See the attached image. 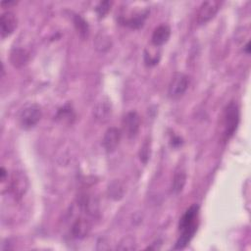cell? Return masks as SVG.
Instances as JSON below:
<instances>
[{"mask_svg": "<svg viewBox=\"0 0 251 251\" xmlns=\"http://www.w3.org/2000/svg\"><path fill=\"white\" fill-rule=\"evenodd\" d=\"M198 215L199 206L197 204L191 205L183 213L178 223V229L180 234L176 242L175 249L184 248L193 238L198 227Z\"/></svg>", "mask_w": 251, "mask_h": 251, "instance_id": "6da1fadb", "label": "cell"}, {"mask_svg": "<svg viewBox=\"0 0 251 251\" xmlns=\"http://www.w3.org/2000/svg\"><path fill=\"white\" fill-rule=\"evenodd\" d=\"M239 124V108L238 105L231 101L224 109L223 113V137L225 140H228L237 129Z\"/></svg>", "mask_w": 251, "mask_h": 251, "instance_id": "7a4b0ae2", "label": "cell"}, {"mask_svg": "<svg viewBox=\"0 0 251 251\" xmlns=\"http://www.w3.org/2000/svg\"><path fill=\"white\" fill-rule=\"evenodd\" d=\"M42 116L41 108L38 104H26L20 112L19 123L22 128L30 129L37 125Z\"/></svg>", "mask_w": 251, "mask_h": 251, "instance_id": "3957f363", "label": "cell"}, {"mask_svg": "<svg viewBox=\"0 0 251 251\" xmlns=\"http://www.w3.org/2000/svg\"><path fill=\"white\" fill-rule=\"evenodd\" d=\"M189 79L188 76L182 73H176L169 84L168 94L172 99H177L181 97L188 88Z\"/></svg>", "mask_w": 251, "mask_h": 251, "instance_id": "277c9868", "label": "cell"}, {"mask_svg": "<svg viewBox=\"0 0 251 251\" xmlns=\"http://www.w3.org/2000/svg\"><path fill=\"white\" fill-rule=\"evenodd\" d=\"M221 2L217 0H209L203 2L197 12V22L202 25L209 22L219 11Z\"/></svg>", "mask_w": 251, "mask_h": 251, "instance_id": "5b68a950", "label": "cell"}, {"mask_svg": "<svg viewBox=\"0 0 251 251\" xmlns=\"http://www.w3.org/2000/svg\"><path fill=\"white\" fill-rule=\"evenodd\" d=\"M27 178L23 172H15L11 178L10 190L16 199H21L27 189Z\"/></svg>", "mask_w": 251, "mask_h": 251, "instance_id": "8992f818", "label": "cell"}, {"mask_svg": "<svg viewBox=\"0 0 251 251\" xmlns=\"http://www.w3.org/2000/svg\"><path fill=\"white\" fill-rule=\"evenodd\" d=\"M18 20L16 15L11 11H6L2 13L0 18V26H1V37L5 38L11 35L17 27Z\"/></svg>", "mask_w": 251, "mask_h": 251, "instance_id": "52a82bcc", "label": "cell"}, {"mask_svg": "<svg viewBox=\"0 0 251 251\" xmlns=\"http://www.w3.org/2000/svg\"><path fill=\"white\" fill-rule=\"evenodd\" d=\"M123 125H124V129L127 135L128 138H133L140 127V118L139 115L134 112H128L123 121Z\"/></svg>", "mask_w": 251, "mask_h": 251, "instance_id": "ba28073f", "label": "cell"}, {"mask_svg": "<svg viewBox=\"0 0 251 251\" xmlns=\"http://www.w3.org/2000/svg\"><path fill=\"white\" fill-rule=\"evenodd\" d=\"M121 130L115 126H111L105 131L102 143L107 152H113L118 147L121 140Z\"/></svg>", "mask_w": 251, "mask_h": 251, "instance_id": "9c48e42d", "label": "cell"}, {"mask_svg": "<svg viewBox=\"0 0 251 251\" xmlns=\"http://www.w3.org/2000/svg\"><path fill=\"white\" fill-rule=\"evenodd\" d=\"M72 236L75 238H83L86 236L91 228V223L84 217H78L71 226Z\"/></svg>", "mask_w": 251, "mask_h": 251, "instance_id": "30bf717a", "label": "cell"}, {"mask_svg": "<svg viewBox=\"0 0 251 251\" xmlns=\"http://www.w3.org/2000/svg\"><path fill=\"white\" fill-rule=\"evenodd\" d=\"M93 115L97 121L101 123L107 122L112 115L111 102L108 99H103L98 102L93 109Z\"/></svg>", "mask_w": 251, "mask_h": 251, "instance_id": "8fae6325", "label": "cell"}, {"mask_svg": "<svg viewBox=\"0 0 251 251\" xmlns=\"http://www.w3.org/2000/svg\"><path fill=\"white\" fill-rule=\"evenodd\" d=\"M170 36H171L170 26L168 25H160L154 29L151 37V42L154 46L160 47L169 40Z\"/></svg>", "mask_w": 251, "mask_h": 251, "instance_id": "7c38bea8", "label": "cell"}, {"mask_svg": "<svg viewBox=\"0 0 251 251\" xmlns=\"http://www.w3.org/2000/svg\"><path fill=\"white\" fill-rule=\"evenodd\" d=\"M186 182V172L183 166H177L175 171L174 180H173V191L176 194H178L182 191Z\"/></svg>", "mask_w": 251, "mask_h": 251, "instance_id": "4fadbf2b", "label": "cell"}, {"mask_svg": "<svg viewBox=\"0 0 251 251\" xmlns=\"http://www.w3.org/2000/svg\"><path fill=\"white\" fill-rule=\"evenodd\" d=\"M147 11L144 12V13H141V14H138V15H135L134 17H131L127 20L124 19V18H120V23L124 25H126V26H129L131 28H139L143 25L144 24V21L147 17Z\"/></svg>", "mask_w": 251, "mask_h": 251, "instance_id": "5bb4252c", "label": "cell"}, {"mask_svg": "<svg viewBox=\"0 0 251 251\" xmlns=\"http://www.w3.org/2000/svg\"><path fill=\"white\" fill-rule=\"evenodd\" d=\"M28 60L27 53L23 49H15L11 53V62L15 67H22Z\"/></svg>", "mask_w": 251, "mask_h": 251, "instance_id": "9a60e30c", "label": "cell"}, {"mask_svg": "<svg viewBox=\"0 0 251 251\" xmlns=\"http://www.w3.org/2000/svg\"><path fill=\"white\" fill-rule=\"evenodd\" d=\"M108 195L114 200H120L124 195V186L120 180H113L108 187Z\"/></svg>", "mask_w": 251, "mask_h": 251, "instance_id": "2e32d148", "label": "cell"}, {"mask_svg": "<svg viewBox=\"0 0 251 251\" xmlns=\"http://www.w3.org/2000/svg\"><path fill=\"white\" fill-rule=\"evenodd\" d=\"M74 25L77 32L82 38H85L88 35L89 32V27L87 23L83 18H81L79 15H75L74 16Z\"/></svg>", "mask_w": 251, "mask_h": 251, "instance_id": "e0dca14e", "label": "cell"}, {"mask_svg": "<svg viewBox=\"0 0 251 251\" xmlns=\"http://www.w3.org/2000/svg\"><path fill=\"white\" fill-rule=\"evenodd\" d=\"M158 48L156 50H154V52L152 50L148 51L147 49L144 51V61L146 63V65L155 66L156 64H158L160 57H161V52H160V50H158Z\"/></svg>", "mask_w": 251, "mask_h": 251, "instance_id": "ac0fdd59", "label": "cell"}, {"mask_svg": "<svg viewBox=\"0 0 251 251\" xmlns=\"http://www.w3.org/2000/svg\"><path fill=\"white\" fill-rule=\"evenodd\" d=\"M95 45H96V49L99 51H106L110 48L111 46V39L108 35L103 34V33H99L96 36L95 39Z\"/></svg>", "mask_w": 251, "mask_h": 251, "instance_id": "d6986e66", "label": "cell"}, {"mask_svg": "<svg viewBox=\"0 0 251 251\" xmlns=\"http://www.w3.org/2000/svg\"><path fill=\"white\" fill-rule=\"evenodd\" d=\"M110 7H111V2L110 1H101V2H99L98 5L95 8V11H96L98 17L99 18L105 17L109 12Z\"/></svg>", "mask_w": 251, "mask_h": 251, "instance_id": "ffe728a7", "label": "cell"}, {"mask_svg": "<svg viewBox=\"0 0 251 251\" xmlns=\"http://www.w3.org/2000/svg\"><path fill=\"white\" fill-rule=\"evenodd\" d=\"M149 141L145 140V142L143 143V145L140 148V152H139V157L140 160L143 162V164H146L148 159H149Z\"/></svg>", "mask_w": 251, "mask_h": 251, "instance_id": "44dd1931", "label": "cell"}, {"mask_svg": "<svg viewBox=\"0 0 251 251\" xmlns=\"http://www.w3.org/2000/svg\"><path fill=\"white\" fill-rule=\"evenodd\" d=\"M172 141H173V142H172V144H173V146H175V147H176V146H178V145H180V144H181V139H180L179 137H176H176H174Z\"/></svg>", "mask_w": 251, "mask_h": 251, "instance_id": "7402d4cb", "label": "cell"}, {"mask_svg": "<svg viewBox=\"0 0 251 251\" xmlns=\"http://www.w3.org/2000/svg\"><path fill=\"white\" fill-rule=\"evenodd\" d=\"M0 175H1V181H4L5 178H6V176H7V172H6V170H5L4 167L1 168V173H0Z\"/></svg>", "mask_w": 251, "mask_h": 251, "instance_id": "603a6c76", "label": "cell"}, {"mask_svg": "<svg viewBox=\"0 0 251 251\" xmlns=\"http://www.w3.org/2000/svg\"><path fill=\"white\" fill-rule=\"evenodd\" d=\"M244 50H245V52H246L247 54L250 53V42H247V44H246L245 47H244Z\"/></svg>", "mask_w": 251, "mask_h": 251, "instance_id": "cb8c5ba5", "label": "cell"}]
</instances>
